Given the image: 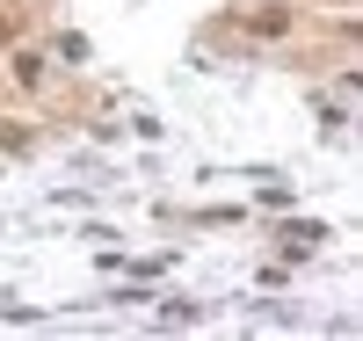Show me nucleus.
Returning a JSON list of instances; mask_svg holds the SVG:
<instances>
[{
  "label": "nucleus",
  "mask_w": 363,
  "mask_h": 341,
  "mask_svg": "<svg viewBox=\"0 0 363 341\" xmlns=\"http://www.w3.org/2000/svg\"><path fill=\"white\" fill-rule=\"evenodd\" d=\"M247 29H255V37H284L291 15H284V8H255V15H247Z\"/></svg>",
  "instance_id": "f257e3e1"
}]
</instances>
